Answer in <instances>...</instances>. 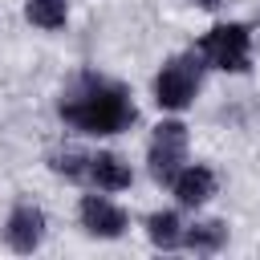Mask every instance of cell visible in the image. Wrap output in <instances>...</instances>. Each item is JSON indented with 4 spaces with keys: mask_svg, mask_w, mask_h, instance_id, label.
Segmentation results:
<instances>
[{
    "mask_svg": "<svg viewBox=\"0 0 260 260\" xmlns=\"http://www.w3.org/2000/svg\"><path fill=\"white\" fill-rule=\"evenodd\" d=\"M195 53L203 57L207 69L248 73V65H252V28H248L244 20H219V24H211V28L199 37Z\"/></svg>",
    "mask_w": 260,
    "mask_h": 260,
    "instance_id": "277c9868",
    "label": "cell"
},
{
    "mask_svg": "<svg viewBox=\"0 0 260 260\" xmlns=\"http://www.w3.org/2000/svg\"><path fill=\"white\" fill-rule=\"evenodd\" d=\"M187 4H195V8H215L219 0H187Z\"/></svg>",
    "mask_w": 260,
    "mask_h": 260,
    "instance_id": "7c38bea8",
    "label": "cell"
},
{
    "mask_svg": "<svg viewBox=\"0 0 260 260\" xmlns=\"http://www.w3.org/2000/svg\"><path fill=\"white\" fill-rule=\"evenodd\" d=\"M215 187H219V179H215V171L207 162H183L179 175L171 179V195L179 199V207H191V211L203 207L215 195Z\"/></svg>",
    "mask_w": 260,
    "mask_h": 260,
    "instance_id": "ba28073f",
    "label": "cell"
},
{
    "mask_svg": "<svg viewBox=\"0 0 260 260\" xmlns=\"http://www.w3.org/2000/svg\"><path fill=\"white\" fill-rule=\"evenodd\" d=\"M45 232H49L45 207L32 203V199H16L12 211H8V219H4V228H0L4 244H8L16 256H32V252L45 244Z\"/></svg>",
    "mask_w": 260,
    "mask_h": 260,
    "instance_id": "8992f818",
    "label": "cell"
},
{
    "mask_svg": "<svg viewBox=\"0 0 260 260\" xmlns=\"http://www.w3.org/2000/svg\"><path fill=\"white\" fill-rule=\"evenodd\" d=\"M203 73H207V65H203V57H199L195 49L171 53V57L158 65L154 81H150V89H154V106L167 110V114L187 110V106L195 102L199 85H203Z\"/></svg>",
    "mask_w": 260,
    "mask_h": 260,
    "instance_id": "3957f363",
    "label": "cell"
},
{
    "mask_svg": "<svg viewBox=\"0 0 260 260\" xmlns=\"http://www.w3.org/2000/svg\"><path fill=\"white\" fill-rule=\"evenodd\" d=\"M24 20L45 32H57L69 20V0H24Z\"/></svg>",
    "mask_w": 260,
    "mask_h": 260,
    "instance_id": "8fae6325",
    "label": "cell"
},
{
    "mask_svg": "<svg viewBox=\"0 0 260 260\" xmlns=\"http://www.w3.org/2000/svg\"><path fill=\"white\" fill-rule=\"evenodd\" d=\"M57 118L77 134L110 138V134H122L138 122V106H134L130 85H122V81H114L98 69H77L61 85Z\"/></svg>",
    "mask_w": 260,
    "mask_h": 260,
    "instance_id": "6da1fadb",
    "label": "cell"
},
{
    "mask_svg": "<svg viewBox=\"0 0 260 260\" xmlns=\"http://www.w3.org/2000/svg\"><path fill=\"white\" fill-rule=\"evenodd\" d=\"M45 162H49L53 175H61V179H69V183H81L85 191H106V195H114V191H126V187L134 183L130 162H126L122 154H114V150L57 146V150H49Z\"/></svg>",
    "mask_w": 260,
    "mask_h": 260,
    "instance_id": "7a4b0ae2",
    "label": "cell"
},
{
    "mask_svg": "<svg viewBox=\"0 0 260 260\" xmlns=\"http://www.w3.org/2000/svg\"><path fill=\"white\" fill-rule=\"evenodd\" d=\"M146 240L158 252H179L183 248V219H179V211H150L146 215Z\"/></svg>",
    "mask_w": 260,
    "mask_h": 260,
    "instance_id": "30bf717a",
    "label": "cell"
},
{
    "mask_svg": "<svg viewBox=\"0 0 260 260\" xmlns=\"http://www.w3.org/2000/svg\"><path fill=\"white\" fill-rule=\"evenodd\" d=\"M183 162H187V126L179 118H162L146 142V171L158 187H171Z\"/></svg>",
    "mask_w": 260,
    "mask_h": 260,
    "instance_id": "5b68a950",
    "label": "cell"
},
{
    "mask_svg": "<svg viewBox=\"0 0 260 260\" xmlns=\"http://www.w3.org/2000/svg\"><path fill=\"white\" fill-rule=\"evenodd\" d=\"M228 244V223L223 219H199V223H183V248L179 252H199L211 256Z\"/></svg>",
    "mask_w": 260,
    "mask_h": 260,
    "instance_id": "9c48e42d",
    "label": "cell"
},
{
    "mask_svg": "<svg viewBox=\"0 0 260 260\" xmlns=\"http://www.w3.org/2000/svg\"><path fill=\"white\" fill-rule=\"evenodd\" d=\"M77 219H81V232L93 236V240H118V236H126V228H130V215H126L106 191H89V195H81V203H77Z\"/></svg>",
    "mask_w": 260,
    "mask_h": 260,
    "instance_id": "52a82bcc",
    "label": "cell"
}]
</instances>
